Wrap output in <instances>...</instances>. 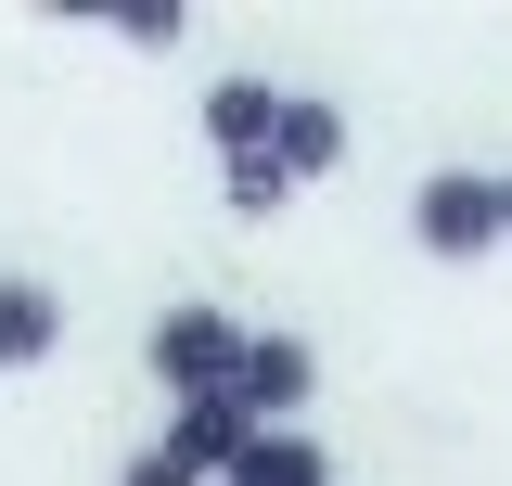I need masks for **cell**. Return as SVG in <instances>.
<instances>
[{"mask_svg":"<svg viewBox=\"0 0 512 486\" xmlns=\"http://www.w3.org/2000/svg\"><path fill=\"white\" fill-rule=\"evenodd\" d=\"M244 333H256V320H231L218 295H180L154 333H141V359H154V384H167V397H231V371H244Z\"/></svg>","mask_w":512,"mask_h":486,"instance_id":"cell-1","label":"cell"},{"mask_svg":"<svg viewBox=\"0 0 512 486\" xmlns=\"http://www.w3.org/2000/svg\"><path fill=\"white\" fill-rule=\"evenodd\" d=\"M410 243H423L436 269H474V256L500 243V180H487V167H423V180H410Z\"/></svg>","mask_w":512,"mask_h":486,"instance_id":"cell-2","label":"cell"},{"mask_svg":"<svg viewBox=\"0 0 512 486\" xmlns=\"http://www.w3.org/2000/svg\"><path fill=\"white\" fill-rule=\"evenodd\" d=\"M231 397H244L256 435L295 423V410L320 397V333H308V320H256V333H244V371H231Z\"/></svg>","mask_w":512,"mask_h":486,"instance_id":"cell-3","label":"cell"},{"mask_svg":"<svg viewBox=\"0 0 512 486\" xmlns=\"http://www.w3.org/2000/svg\"><path fill=\"white\" fill-rule=\"evenodd\" d=\"M282 90H295V77H269V64H231V77H205V103H192V116H205V141H218V167H231V154H269V128H282Z\"/></svg>","mask_w":512,"mask_h":486,"instance_id":"cell-4","label":"cell"},{"mask_svg":"<svg viewBox=\"0 0 512 486\" xmlns=\"http://www.w3.org/2000/svg\"><path fill=\"white\" fill-rule=\"evenodd\" d=\"M269 167L308 192V180H333L346 167V103L333 90H282V128H269Z\"/></svg>","mask_w":512,"mask_h":486,"instance_id":"cell-5","label":"cell"},{"mask_svg":"<svg viewBox=\"0 0 512 486\" xmlns=\"http://www.w3.org/2000/svg\"><path fill=\"white\" fill-rule=\"evenodd\" d=\"M154 448H167V461H192V474L218 486V474L256 448V423H244V397H167V435H154Z\"/></svg>","mask_w":512,"mask_h":486,"instance_id":"cell-6","label":"cell"},{"mask_svg":"<svg viewBox=\"0 0 512 486\" xmlns=\"http://www.w3.org/2000/svg\"><path fill=\"white\" fill-rule=\"evenodd\" d=\"M39 359H64V282L0 269V371H39Z\"/></svg>","mask_w":512,"mask_h":486,"instance_id":"cell-7","label":"cell"},{"mask_svg":"<svg viewBox=\"0 0 512 486\" xmlns=\"http://www.w3.org/2000/svg\"><path fill=\"white\" fill-rule=\"evenodd\" d=\"M218 486H333V448H320L308 423H269V435H256V448H244Z\"/></svg>","mask_w":512,"mask_h":486,"instance_id":"cell-8","label":"cell"},{"mask_svg":"<svg viewBox=\"0 0 512 486\" xmlns=\"http://www.w3.org/2000/svg\"><path fill=\"white\" fill-rule=\"evenodd\" d=\"M218 205H231V218H282V205H295V180H282L269 154H231V167H218Z\"/></svg>","mask_w":512,"mask_h":486,"instance_id":"cell-9","label":"cell"},{"mask_svg":"<svg viewBox=\"0 0 512 486\" xmlns=\"http://www.w3.org/2000/svg\"><path fill=\"white\" fill-rule=\"evenodd\" d=\"M116 39H128V52H180V39H192V13H180V0H128V13H116Z\"/></svg>","mask_w":512,"mask_h":486,"instance_id":"cell-10","label":"cell"},{"mask_svg":"<svg viewBox=\"0 0 512 486\" xmlns=\"http://www.w3.org/2000/svg\"><path fill=\"white\" fill-rule=\"evenodd\" d=\"M116 486H205V474H192V461H167V448H128Z\"/></svg>","mask_w":512,"mask_h":486,"instance_id":"cell-11","label":"cell"},{"mask_svg":"<svg viewBox=\"0 0 512 486\" xmlns=\"http://www.w3.org/2000/svg\"><path fill=\"white\" fill-rule=\"evenodd\" d=\"M487 180H500V243H512V167H487Z\"/></svg>","mask_w":512,"mask_h":486,"instance_id":"cell-12","label":"cell"}]
</instances>
